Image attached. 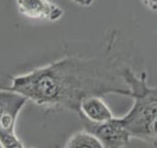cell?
<instances>
[{
	"label": "cell",
	"instance_id": "6da1fadb",
	"mask_svg": "<svg viewBox=\"0 0 157 148\" xmlns=\"http://www.w3.org/2000/svg\"><path fill=\"white\" fill-rule=\"evenodd\" d=\"M118 47L117 34L112 32L99 56H65L14 77L8 89L39 106L65 109L78 116L81 102L86 97L116 94L131 98V88L124 77L129 65L122 59Z\"/></svg>",
	"mask_w": 157,
	"mask_h": 148
},
{
	"label": "cell",
	"instance_id": "7a4b0ae2",
	"mask_svg": "<svg viewBox=\"0 0 157 148\" xmlns=\"http://www.w3.org/2000/svg\"><path fill=\"white\" fill-rule=\"evenodd\" d=\"M124 77L131 88L134 104L125 116L117 120L132 138L157 145V87L148 85L145 72L136 75L131 66L126 68Z\"/></svg>",
	"mask_w": 157,
	"mask_h": 148
},
{
	"label": "cell",
	"instance_id": "3957f363",
	"mask_svg": "<svg viewBox=\"0 0 157 148\" xmlns=\"http://www.w3.org/2000/svg\"><path fill=\"white\" fill-rule=\"evenodd\" d=\"M27 102L22 94L9 89L0 91V139L16 135L18 117Z\"/></svg>",
	"mask_w": 157,
	"mask_h": 148
},
{
	"label": "cell",
	"instance_id": "277c9868",
	"mask_svg": "<svg viewBox=\"0 0 157 148\" xmlns=\"http://www.w3.org/2000/svg\"><path fill=\"white\" fill-rule=\"evenodd\" d=\"M82 121L86 130L94 134L102 143L103 148H124L129 144L132 138L129 131L121 125L117 117L101 123Z\"/></svg>",
	"mask_w": 157,
	"mask_h": 148
},
{
	"label": "cell",
	"instance_id": "5b68a950",
	"mask_svg": "<svg viewBox=\"0 0 157 148\" xmlns=\"http://www.w3.org/2000/svg\"><path fill=\"white\" fill-rule=\"evenodd\" d=\"M20 13L29 19L56 22L61 19L64 11L50 0H15Z\"/></svg>",
	"mask_w": 157,
	"mask_h": 148
},
{
	"label": "cell",
	"instance_id": "8992f818",
	"mask_svg": "<svg viewBox=\"0 0 157 148\" xmlns=\"http://www.w3.org/2000/svg\"><path fill=\"white\" fill-rule=\"evenodd\" d=\"M78 117L93 123H101L112 120L114 117L101 97L90 96L81 102Z\"/></svg>",
	"mask_w": 157,
	"mask_h": 148
},
{
	"label": "cell",
	"instance_id": "52a82bcc",
	"mask_svg": "<svg viewBox=\"0 0 157 148\" xmlns=\"http://www.w3.org/2000/svg\"><path fill=\"white\" fill-rule=\"evenodd\" d=\"M65 148H103L102 143L91 132L78 131L69 138Z\"/></svg>",
	"mask_w": 157,
	"mask_h": 148
},
{
	"label": "cell",
	"instance_id": "ba28073f",
	"mask_svg": "<svg viewBox=\"0 0 157 148\" xmlns=\"http://www.w3.org/2000/svg\"><path fill=\"white\" fill-rule=\"evenodd\" d=\"M0 144L2 148H25L21 140L17 137V135L4 137L0 139Z\"/></svg>",
	"mask_w": 157,
	"mask_h": 148
},
{
	"label": "cell",
	"instance_id": "9c48e42d",
	"mask_svg": "<svg viewBox=\"0 0 157 148\" xmlns=\"http://www.w3.org/2000/svg\"><path fill=\"white\" fill-rule=\"evenodd\" d=\"M145 6L152 11H157V0H141Z\"/></svg>",
	"mask_w": 157,
	"mask_h": 148
},
{
	"label": "cell",
	"instance_id": "30bf717a",
	"mask_svg": "<svg viewBox=\"0 0 157 148\" xmlns=\"http://www.w3.org/2000/svg\"><path fill=\"white\" fill-rule=\"evenodd\" d=\"M72 1L82 7H90V5H92L94 0H72Z\"/></svg>",
	"mask_w": 157,
	"mask_h": 148
},
{
	"label": "cell",
	"instance_id": "8fae6325",
	"mask_svg": "<svg viewBox=\"0 0 157 148\" xmlns=\"http://www.w3.org/2000/svg\"><path fill=\"white\" fill-rule=\"evenodd\" d=\"M32 148H34V147H32Z\"/></svg>",
	"mask_w": 157,
	"mask_h": 148
}]
</instances>
